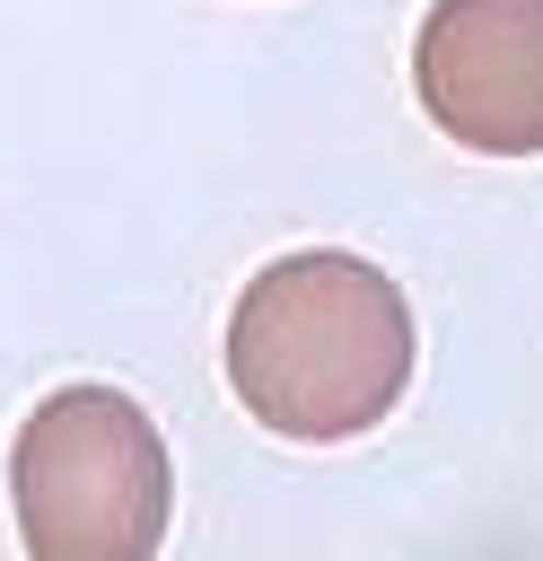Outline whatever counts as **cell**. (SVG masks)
Instances as JSON below:
<instances>
[{
	"label": "cell",
	"instance_id": "6da1fadb",
	"mask_svg": "<svg viewBox=\"0 0 543 561\" xmlns=\"http://www.w3.org/2000/svg\"><path fill=\"white\" fill-rule=\"evenodd\" d=\"M219 359H228V394L272 438L342 447L403 403L420 333L385 263L350 245H307V254H272L236 289Z\"/></svg>",
	"mask_w": 543,
	"mask_h": 561
},
{
	"label": "cell",
	"instance_id": "7a4b0ae2",
	"mask_svg": "<svg viewBox=\"0 0 543 561\" xmlns=\"http://www.w3.org/2000/svg\"><path fill=\"white\" fill-rule=\"evenodd\" d=\"M9 508L26 561H158L175 517V465L123 386H53L9 438Z\"/></svg>",
	"mask_w": 543,
	"mask_h": 561
},
{
	"label": "cell",
	"instance_id": "3957f363",
	"mask_svg": "<svg viewBox=\"0 0 543 561\" xmlns=\"http://www.w3.org/2000/svg\"><path fill=\"white\" fill-rule=\"evenodd\" d=\"M412 88L455 149L543 158V0H429Z\"/></svg>",
	"mask_w": 543,
	"mask_h": 561
}]
</instances>
